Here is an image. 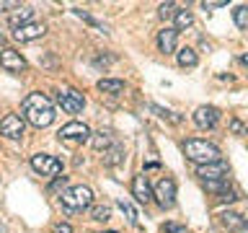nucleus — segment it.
Returning <instances> with one entry per match:
<instances>
[{"instance_id":"f257e3e1","label":"nucleus","mask_w":248,"mask_h":233,"mask_svg":"<svg viewBox=\"0 0 248 233\" xmlns=\"http://www.w3.org/2000/svg\"><path fill=\"white\" fill-rule=\"evenodd\" d=\"M23 119L34 127H49L54 122V104L44 93H29L23 101Z\"/></svg>"},{"instance_id":"f03ea898","label":"nucleus","mask_w":248,"mask_h":233,"mask_svg":"<svg viewBox=\"0 0 248 233\" xmlns=\"http://www.w3.org/2000/svg\"><path fill=\"white\" fill-rule=\"evenodd\" d=\"M184 153H186V158L194 161V163H199V166L220 161V150H217V145L207 143V140H186V143H184Z\"/></svg>"},{"instance_id":"7ed1b4c3","label":"nucleus","mask_w":248,"mask_h":233,"mask_svg":"<svg viewBox=\"0 0 248 233\" xmlns=\"http://www.w3.org/2000/svg\"><path fill=\"white\" fill-rule=\"evenodd\" d=\"M93 202V192L88 189V186H70V189L62 194V205H65L67 210H85L91 207Z\"/></svg>"},{"instance_id":"20e7f679","label":"nucleus","mask_w":248,"mask_h":233,"mask_svg":"<svg viewBox=\"0 0 248 233\" xmlns=\"http://www.w3.org/2000/svg\"><path fill=\"white\" fill-rule=\"evenodd\" d=\"M31 168L42 176H60L62 174V163L54 158V155H46V153L31 155Z\"/></svg>"},{"instance_id":"39448f33","label":"nucleus","mask_w":248,"mask_h":233,"mask_svg":"<svg viewBox=\"0 0 248 233\" xmlns=\"http://www.w3.org/2000/svg\"><path fill=\"white\" fill-rule=\"evenodd\" d=\"M57 101H60V106L65 109L67 114H78V112H80V109L85 106L83 93H80V91H75V88H65V91H60V93H57Z\"/></svg>"},{"instance_id":"423d86ee","label":"nucleus","mask_w":248,"mask_h":233,"mask_svg":"<svg viewBox=\"0 0 248 233\" xmlns=\"http://www.w3.org/2000/svg\"><path fill=\"white\" fill-rule=\"evenodd\" d=\"M88 135H91V130L83 122H70L57 132V137L62 143H83V140H88Z\"/></svg>"},{"instance_id":"0eeeda50","label":"nucleus","mask_w":248,"mask_h":233,"mask_svg":"<svg viewBox=\"0 0 248 233\" xmlns=\"http://www.w3.org/2000/svg\"><path fill=\"white\" fill-rule=\"evenodd\" d=\"M228 163L225 161H215V163H204L197 168V176H202V182H217V179H228Z\"/></svg>"},{"instance_id":"6e6552de","label":"nucleus","mask_w":248,"mask_h":233,"mask_svg":"<svg viewBox=\"0 0 248 233\" xmlns=\"http://www.w3.org/2000/svg\"><path fill=\"white\" fill-rule=\"evenodd\" d=\"M155 200H158L160 207H173V202H176V184H173V179H160L158 186H155Z\"/></svg>"},{"instance_id":"1a4fd4ad","label":"nucleus","mask_w":248,"mask_h":233,"mask_svg":"<svg viewBox=\"0 0 248 233\" xmlns=\"http://www.w3.org/2000/svg\"><path fill=\"white\" fill-rule=\"evenodd\" d=\"M0 135L8 140H18L23 135V119L18 114H8L3 122H0Z\"/></svg>"},{"instance_id":"9d476101","label":"nucleus","mask_w":248,"mask_h":233,"mask_svg":"<svg viewBox=\"0 0 248 233\" xmlns=\"http://www.w3.org/2000/svg\"><path fill=\"white\" fill-rule=\"evenodd\" d=\"M0 65H3L8 73H23V70H26V60H23L16 50H3L0 52Z\"/></svg>"},{"instance_id":"9b49d317","label":"nucleus","mask_w":248,"mask_h":233,"mask_svg":"<svg viewBox=\"0 0 248 233\" xmlns=\"http://www.w3.org/2000/svg\"><path fill=\"white\" fill-rule=\"evenodd\" d=\"M217 119H220V112H217L215 106H199L197 112H194V124L202 130H209V127H215Z\"/></svg>"},{"instance_id":"f8f14e48","label":"nucleus","mask_w":248,"mask_h":233,"mask_svg":"<svg viewBox=\"0 0 248 233\" xmlns=\"http://www.w3.org/2000/svg\"><path fill=\"white\" fill-rule=\"evenodd\" d=\"M44 23H26V26H18L13 31V39L16 42H34V39L44 36Z\"/></svg>"},{"instance_id":"ddd939ff","label":"nucleus","mask_w":248,"mask_h":233,"mask_svg":"<svg viewBox=\"0 0 248 233\" xmlns=\"http://www.w3.org/2000/svg\"><path fill=\"white\" fill-rule=\"evenodd\" d=\"M132 194H135L137 202H142V205H147L150 202V184H147V176H135V182H132Z\"/></svg>"},{"instance_id":"4468645a","label":"nucleus","mask_w":248,"mask_h":233,"mask_svg":"<svg viewBox=\"0 0 248 233\" xmlns=\"http://www.w3.org/2000/svg\"><path fill=\"white\" fill-rule=\"evenodd\" d=\"M176 39H178V31L176 29H163L158 34V47L160 52H176Z\"/></svg>"},{"instance_id":"2eb2a0df","label":"nucleus","mask_w":248,"mask_h":233,"mask_svg":"<svg viewBox=\"0 0 248 233\" xmlns=\"http://www.w3.org/2000/svg\"><path fill=\"white\" fill-rule=\"evenodd\" d=\"M98 91L108 93V96H116V93L124 91V81H119V78H104V81H98Z\"/></svg>"},{"instance_id":"dca6fc26","label":"nucleus","mask_w":248,"mask_h":233,"mask_svg":"<svg viewBox=\"0 0 248 233\" xmlns=\"http://www.w3.org/2000/svg\"><path fill=\"white\" fill-rule=\"evenodd\" d=\"M176 60H178V65H181V67H194V65H197V52L189 50V47H184V50H178Z\"/></svg>"},{"instance_id":"f3484780","label":"nucleus","mask_w":248,"mask_h":233,"mask_svg":"<svg viewBox=\"0 0 248 233\" xmlns=\"http://www.w3.org/2000/svg\"><path fill=\"white\" fill-rule=\"evenodd\" d=\"M31 16H34V11H31V8H21V13L11 16V26H13V29H18V26H26V23L31 21Z\"/></svg>"},{"instance_id":"a211bd4d","label":"nucleus","mask_w":248,"mask_h":233,"mask_svg":"<svg viewBox=\"0 0 248 233\" xmlns=\"http://www.w3.org/2000/svg\"><path fill=\"white\" fill-rule=\"evenodd\" d=\"M194 23V16L189 11H178L176 13V31H184V29H189Z\"/></svg>"},{"instance_id":"6ab92c4d","label":"nucleus","mask_w":248,"mask_h":233,"mask_svg":"<svg viewBox=\"0 0 248 233\" xmlns=\"http://www.w3.org/2000/svg\"><path fill=\"white\" fill-rule=\"evenodd\" d=\"M91 143H93V148H96V150H106L108 143H111V137H108V132L101 130V132H96V135H93Z\"/></svg>"},{"instance_id":"aec40b11","label":"nucleus","mask_w":248,"mask_h":233,"mask_svg":"<svg viewBox=\"0 0 248 233\" xmlns=\"http://www.w3.org/2000/svg\"><path fill=\"white\" fill-rule=\"evenodd\" d=\"M232 16H235L238 29H248V5H238L235 11H232Z\"/></svg>"},{"instance_id":"412c9836","label":"nucleus","mask_w":248,"mask_h":233,"mask_svg":"<svg viewBox=\"0 0 248 233\" xmlns=\"http://www.w3.org/2000/svg\"><path fill=\"white\" fill-rule=\"evenodd\" d=\"M243 223H246V220H243L240 215H235V213H225V215H222V225H225V228H240Z\"/></svg>"},{"instance_id":"4be33fe9","label":"nucleus","mask_w":248,"mask_h":233,"mask_svg":"<svg viewBox=\"0 0 248 233\" xmlns=\"http://www.w3.org/2000/svg\"><path fill=\"white\" fill-rule=\"evenodd\" d=\"M122 153H124V150H122V145H114L111 150L106 153V166H116V163L122 161Z\"/></svg>"},{"instance_id":"5701e85b","label":"nucleus","mask_w":248,"mask_h":233,"mask_svg":"<svg viewBox=\"0 0 248 233\" xmlns=\"http://www.w3.org/2000/svg\"><path fill=\"white\" fill-rule=\"evenodd\" d=\"M119 207L124 210V215H127V217H129V223H132V225H137V228H140V223H137V213H135V207H132V205H129V202H127V200H119Z\"/></svg>"},{"instance_id":"b1692460","label":"nucleus","mask_w":248,"mask_h":233,"mask_svg":"<svg viewBox=\"0 0 248 233\" xmlns=\"http://www.w3.org/2000/svg\"><path fill=\"white\" fill-rule=\"evenodd\" d=\"M91 217L93 220H108V207L106 205H96L91 210Z\"/></svg>"},{"instance_id":"393cba45","label":"nucleus","mask_w":248,"mask_h":233,"mask_svg":"<svg viewBox=\"0 0 248 233\" xmlns=\"http://www.w3.org/2000/svg\"><path fill=\"white\" fill-rule=\"evenodd\" d=\"M230 130L235 132V135H248V127L240 119H230Z\"/></svg>"},{"instance_id":"a878e982","label":"nucleus","mask_w":248,"mask_h":233,"mask_svg":"<svg viewBox=\"0 0 248 233\" xmlns=\"http://www.w3.org/2000/svg\"><path fill=\"white\" fill-rule=\"evenodd\" d=\"M173 11H176V3H163V5H160V18L173 16Z\"/></svg>"},{"instance_id":"bb28decb","label":"nucleus","mask_w":248,"mask_h":233,"mask_svg":"<svg viewBox=\"0 0 248 233\" xmlns=\"http://www.w3.org/2000/svg\"><path fill=\"white\" fill-rule=\"evenodd\" d=\"M163 233H184V228H181V225L168 223V225H163Z\"/></svg>"},{"instance_id":"cd10ccee","label":"nucleus","mask_w":248,"mask_h":233,"mask_svg":"<svg viewBox=\"0 0 248 233\" xmlns=\"http://www.w3.org/2000/svg\"><path fill=\"white\" fill-rule=\"evenodd\" d=\"M54 233H73V228L67 223H60V225H54Z\"/></svg>"},{"instance_id":"c85d7f7f","label":"nucleus","mask_w":248,"mask_h":233,"mask_svg":"<svg viewBox=\"0 0 248 233\" xmlns=\"http://www.w3.org/2000/svg\"><path fill=\"white\" fill-rule=\"evenodd\" d=\"M0 8H3V11H8V8H18V3H16V0H3V3H0Z\"/></svg>"},{"instance_id":"c756f323","label":"nucleus","mask_w":248,"mask_h":233,"mask_svg":"<svg viewBox=\"0 0 248 233\" xmlns=\"http://www.w3.org/2000/svg\"><path fill=\"white\" fill-rule=\"evenodd\" d=\"M96 65H108V57H96Z\"/></svg>"},{"instance_id":"7c9ffc66","label":"nucleus","mask_w":248,"mask_h":233,"mask_svg":"<svg viewBox=\"0 0 248 233\" xmlns=\"http://www.w3.org/2000/svg\"><path fill=\"white\" fill-rule=\"evenodd\" d=\"M240 62H243V65L248 67V52H246V54H240Z\"/></svg>"},{"instance_id":"2f4dec72","label":"nucleus","mask_w":248,"mask_h":233,"mask_svg":"<svg viewBox=\"0 0 248 233\" xmlns=\"http://www.w3.org/2000/svg\"><path fill=\"white\" fill-rule=\"evenodd\" d=\"M106 233H116V231H106Z\"/></svg>"}]
</instances>
